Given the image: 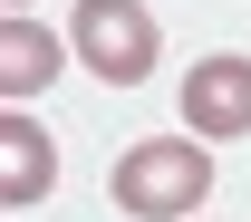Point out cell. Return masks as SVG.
<instances>
[{"label": "cell", "mask_w": 251, "mask_h": 222, "mask_svg": "<svg viewBox=\"0 0 251 222\" xmlns=\"http://www.w3.org/2000/svg\"><path fill=\"white\" fill-rule=\"evenodd\" d=\"M106 193H116V213H135V222H193L203 193H213V145H203V135H145V145L116 155Z\"/></svg>", "instance_id": "6da1fadb"}, {"label": "cell", "mask_w": 251, "mask_h": 222, "mask_svg": "<svg viewBox=\"0 0 251 222\" xmlns=\"http://www.w3.org/2000/svg\"><path fill=\"white\" fill-rule=\"evenodd\" d=\"M68 49L106 77V87H145L164 58V29L145 0H77V20H68Z\"/></svg>", "instance_id": "7a4b0ae2"}, {"label": "cell", "mask_w": 251, "mask_h": 222, "mask_svg": "<svg viewBox=\"0 0 251 222\" xmlns=\"http://www.w3.org/2000/svg\"><path fill=\"white\" fill-rule=\"evenodd\" d=\"M184 135H203V145L251 135V58H242V49L184 68Z\"/></svg>", "instance_id": "3957f363"}, {"label": "cell", "mask_w": 251, "mask_h": 222, "mask_svg": "<svg viewBox=\"0 0 251 222\" xmlns=\"http://www.w3.org/2000/svg\"><path fill=\"white\" fill-rule=\"evenodd\" d=\"M49 184H58L49 135H39V116H29V106H10V116H0V203H10V213H29Z\"/></svg>", "instance_id": "277c9868"}, {"label": "cell", "mask_w": 251, "mask_h": 222, "mask_svg": "<svg viewBox=\"0 0 251 222\" xmlns=\"http://www.w3.org/2000/svg\"><path fill=\"white\" fill-rule=\"evenodd\" d=\"M49 77H58V39L39 29V10H10L0 20V87H10V106H29Z\"/></svg>", "instance_id": "5b68a950"}, {"label": "cell", "mask_w": 251, "mask_h": 222, "mask_svg": "<svg viewBox=\"0 0 251 222\" xmlns=\"http://www.w3.org/2000/svg\"><path fill=\"white\" fill-rule=\"evenodd\" d=\"M10 10H29V0H10Z\"/></svg>", "instance_id": "8992f818"}]
</instances>
